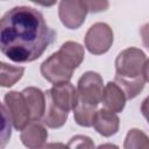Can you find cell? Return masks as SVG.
<instances>
[{
    "label": "cell",
    "mask_w": 149,
    "mask_h": 149,
    "mask_svg": "<svg viewBox=\"0 0 149 149\" xmlns=\"http://www.w3.org/2000/svg\"><path fill=\"white\" fill-rule=\"evenodd\" d=\"M56 31L43 14L29 6H16L7 10L0 21L1 52L15 63L38 59L54 42Z\"/></svg>",
    "instance_id": "cell-1"
},
{
    "label": "cell",
    "mask_w": 149,
    "mask_h": 149,
    "mask_svg": "<svg viewBox=\"0 0 149 149\" xmlns=\"http://www.w3.org/2000/svg\"><path fill=\"white\" fill-rule=\"evenodd\" d=\"M146 61V54L134 47L122 50L115 58L114 83L122 88L127 99H134L144 87L143 68Z\"/></svg>",
    "instance_id": "cell-2"
},
{
    "label": "cell",
    "mask_w": 149,
    "mask_h": 149,
    "mask_svg": "<svg viewBox=\"0 0 149 149\" xmlns=\"http://www.w3.org/2000/svg\"><path fill=\"white\" fill-rule=\"evenodd\" d=\"M2 111L7 114L9 121L16 130H22L30 123V112L22 92L9 91L3 97Z\"/></svg>",
    "instance_id": "cell-3"
},
{
    "label": "cell",
    "mask_w": 149,
    "mask_h": 149,
    "mask_svg": "<svg viewBox=\"0 0 149 149\" xmlns=\"http://www.w3.org/2000/svg\"><path fill=\"white\" fill-rule=\"evenodd\" d=\"M102 77L94 71L85 72L77 83V92L79 102L97 107L102 100L104 93Z\"/></svg>",
    "instance_id": "cell-4"
},
{
    "label": "cell",
    "mask_w": 149,
    "mask_h": 149,
    "mask_svg": "<svg viewBox=\"0 0 149 149\" xmlns=\"http://www.w3.org/2000/svg\"><path fill=\"white\" fill-rule=\"evenodd\" d=\"M114 41L112 28L105 22L92 24L85 34L84 43L86 49L93 55H102L109 50Z\"/></svg>",
    "instance_id": "cell-5"
},
{
    "label": "cell",
    "mask_w": 149,
    "mask_h": 149,
    "mask_svg": "<svg viewBox=\"0 0 149 149\" xmlns=\"http://www.w3.org/2000/svg\"><path fill=\"white\" fill-rule=\"evenodd\" d=\"M88 7L86 1L63 0L58 5V16L68 29H78L86 19Z\"/></svg>",
    "instance_id": "cell-6"
},
{
    "label": "cell",
    "mask_w": 149,
    "mask_h": 149,
    "mask_svg": "<svg viewBox=\"0 0 149 149\" xmlns=\"http://www.w3.org/2000/svg\"><path fill=\"white\" fill-rule=\"evenodd\" d=\"M41 74L44 79L50 81L51 84H62L68 83L72 78L73 71L58 55V52H54L50 55L40 68Z\"/></svg>",
    "instance_id": "cell-7"
},
{
    "label": "cell",
    "mask_w": 149,
    "mask_h": 149,
    "mask_svg": "<svg viewBox=\"0 0 149 149\" xmlns=\"http://www.w3.org/2000/svg\"><path fill=\"white\" fill-rule=\"evenodd\" d=\"M45 97L56 107L65 112L73 111L79 101L78 92L70 81L54 85L50 90L45 92Z\"/></svg>",
    "instance_id": "cell-8"
},
{
    "label": "cell",
    "mask_w": 149,
    "mask_h": 149,
    "mask_svg": "<svg viewBox=\"0 0 149 149\" xmlns=\"http://www.w3.org/2000/svg\"><path fill=\"white\" fill-rule=\"evenodd\" d=\"M22 94L28 104L29 112H30V121H40L43 119L44 113H45V107H47V97L45 92L42 90L35 87V86H29L23 88Z\"/></svg>",
    "instance_id": "cell-9"
},
{
    "label": "cell",
    "mask_w": 149,
    "mask_h": 149,
    "mask_svg": "<svg viewBox=\"0 0 149 149\" xmlns=\"http://www.w3.org/2000/svg\"><path fill=\"white\" fill-rule=\"evenodd\" d=\"M92 126L94 127L97 133L105 137H109L118 133L120 127V119L116 113L106 108H100L97 109L94 114Z\"/></svg>",
    "instance_id": "cell-10"
},
{
    "label": "cell",
    "mask_w": 149,
    "mask_h": 149,
    "mask_svg": "<svg viewBox=\"0 0 149 149\" xmlns=\"http://www.w3.org/2000/svg\"><path fill=\"white\" fill-rule=\"evenodd\" d=\"M20 139L28 149H41L48 139V130L38 121H33L21 130Z\"/></svg>",
    "instance_id": "cell-11"
},
{
    "label": "cell",
    "mask_w": 149,
    "mask_h": 149,
    "mask_svg": "<svg viewBox=\"0 0 149 149\" xmlns=\"http://www.w3.org/2000/svg\"><path fill=\"white\" fill-rule=\"evenodd\" d=\"M127 97L122 88L114 81H108L104 87L102 100L105 108L114 113H121L126 106Z\"/></svg>",
    "instance_id": "cell-12"
},
{
    "label": "cell",
    "mask_w": 149,
    "mask_h": 149,
    "mask_svg": "<svg viewBox=\"0 0 149 149\" xmlns=\"http://www.w3.org/2000/svg\"><path fill=\"white\" fill-rule=\"evenodd\" d=\"M59 57L72 69L76 70L84 61L85 57V50L84 47L77 42L73 41H66L64 42L61 48L58 49Z\"/></svg>",
    "instance_id": "cell-13"
},
{
    "label": "cell",
    "mask_w": 149,
    "mask_h": 149,
    "mask_svg": "<svg viewBox=\"0 0 149 149\" xmlns=\"http://www.w3.org/2000/svg\"><path fill=\"white\" fill-rule=\"evenodd\" d=\"M69 116V112H65L58 107H56L48 98H47V107L45 113L42 119V123L49 128H61L65 125Z\"/></svg>",
    "instance_id": "cell-14"
},
{
    "label": "cell",
    "mask_w": 149,
    "mask_h": 149,
    "mask_svg": "<svg viewBox=\"0 0 149 149\" xmlns=\"http://www.w3.org/2000/svg\"><path fill=\"white\" fill-rule=\"evenodd\" d=\"M23 73H24L23 66H14L5 62H1L0 85L2 87H10L22 78Z\"/></svg>",
    "instance_id": "cell-15"
},
{
    "label": "cell",
    "mask_w": 149,
    "mask_h": 149,
    "mask_svg": "<svg viewBox=\"0 0 149 149\" xmlns=\"http://www.w3.org/2000/svg\"><path fill=\"white\" fill-rule=\"evenodd\" d=\"M125 149H149V136L137 128L128 130L125 141Z\"/></svg>",
    "instance_id": "cell-16"
},
{
    "label": "cell",
    "mask_w": 149,
    "mask_h": 149,
    "mask_svg": "<svg viewBox=\"0 0 149 149\" xmlns=\"http://www.w3.org/2000/svg\"><path fill=\"white\" fill-rule=\"evenodd\" d=\"M97 112V107L88 106L78 101V105L73 109V118L77 125L81 127H92L93 118Z\"/></svg>",
    "instance_id": "cell-17"
},
{
    "label": "cell",
    "mask_w": 149,
    "mask_h": 149,
    "mask_svg": "<svg viewBox=\"0 0 149 149\" xmlns=\"http://www.w3.org/2000/svg\"><path fill=\"white\" fill-rule=\"evenodd\" d=\"M69 149H95L94 142L86 135H74L68 142Z\"/></svg>",
    "instance_id": "cell-18"
},
{
    "label": "cell",
    "mask_w": 149,
    "mask_h": 149,
    "mask_svg": "<svg viewBox=\"0 0 149 149\" xmlns=\"http://www.w3.org/2000/svg\"><path fill=\"white\" fill-rule=\"evenodd\" d=\"M90 13H99L108 8L107 1H86Z\"/></svg>",
    "instance_id": "cell-19"
},
{
    "label": "cell",
    "mask_w": 149,
    "mask_h": 149,
    "mask_svg": "<svg viewBox=\"0 0 149 149\" xmlns=\"http://www.w3.org/2000/svg\"><path fill=\"white\" fill-rule=\"evenodd\" d=\"M140 34L142 37V43L143 45L149 50V22L143 24L140 29Z\"/></svg>",
    "instance_id": "cell-20"
},
{
    "label": "cell",
    "mask_w": 149,
    "mask_h": 149,
    "mask_svg": "<svg viewBox=\"0 0 149 149\" xmlns=\"http://www.w3.org/2000/svg\"><path fill=\"white\" fill-rule=\"evenodd\" d=\"M141 113H142V115L144 116V119L147 120V122L149 125V95L141 104Z\"/></svg>",
    "instance_id": "cell-21"
},
{
    "label": "cell",
    "mask_w": 149,
    "mask_h": 149,
    "mask_svg": "<svg viewBox=\"0 0 149 149\" xmlns=\"http://www.w3.org/2000/svg\"><path fill=\"white\" fill-rule=\"evenodd\" d=\"M41 149H69V148L66 144L62 142H50V143H45Z\"/></svg>",
    "instance_id": "cell-22"
},
{
    "label": "cell",
    "mask_w": 149,
    "mask_h": 149,
    "mask_svg": "<svg viewBox=\"0 0 149 149\" xmlns=\"http://www.w3.org/2000/svg\"><path fill=\"white\" fill-rule=\"evenodd\" d=\"M143 77L147 83H149V58L146 61L144 68H143Z\"/></svg>",
    "instance_id": "cell-23"
},
{
    "label": "cell",
    "mask_w": 149,
    "mask_h": 149,
    "mask_svg": "<svg viewBox=\"0 0 149 149\" xmlns=\"http://www.w3.org/2000/svg\"><path fill=\"white\" fill-rule=\"evenodd\" d=\"M95 149H120V148L116 144H113V143H102Z\"/></svg>",
    "instance_id": "cell-24"
}]
</instances>
